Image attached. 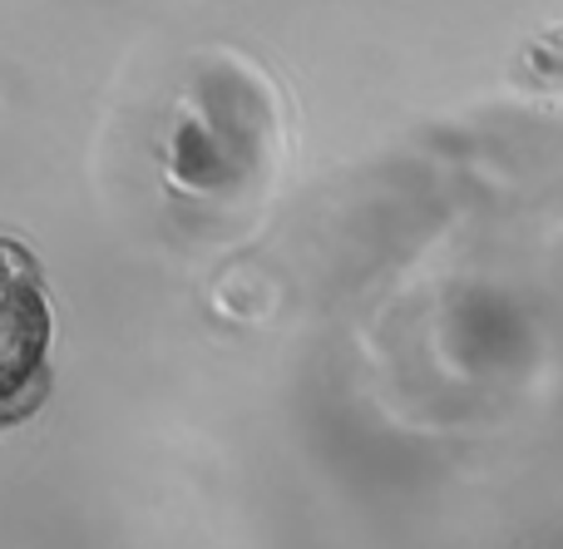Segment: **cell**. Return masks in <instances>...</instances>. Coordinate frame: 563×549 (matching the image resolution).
I'll use <instances>...</instances> for the list:
<instances>
[{"label": "cell", "mask_w": 563, "mask_h": 549, "mask_svg": "<svg viewBox=\"0 0 563 549\" xmlns=\"http://www.w3.org/2000/svg\"><path fill=\"white\" fill-rule=\"evenodd\" d=\"M55 386V312L45 267L0 233V431L30 421Z\"/></svg>", "instance_id": "6da1fadb"}]
</instances>
